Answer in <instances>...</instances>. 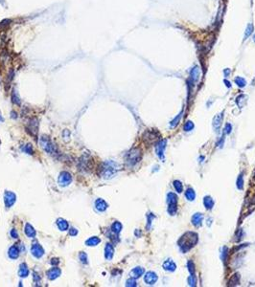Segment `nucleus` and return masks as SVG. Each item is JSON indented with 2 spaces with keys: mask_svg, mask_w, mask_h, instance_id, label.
<instances>
[{
  "mask_svg": "<svg viewBox=\"0 0 255 287\" xmlns=\"http://www.w3.org/2000/svg\"><path fill=\"white\" fill-rule=\"evenodd\" d=\"M223 262L227 261V247H223Z\"/></svg>",
  "mask_w": 255,
  "mask_h": 287,
  "instance_id": "obj_45",
  "label": "nucleus"
},
{
  "mask_svg": "<svg viewBox=\"0 0 255 287\" xmlns=\"http://www.w3.org/2000/svg\"><path fill=\"white\" fill-rule=\"evenodd\" d=\"M168 212L170 215H175L178 212V195L174 193H169L167 195Z\"/></svg>",
  "mask_w": 255,
  "mask_h": 287,
  "instance_id": "obj_5",
  "label": "nucleus"
},
{
  "mask_svg": "<svg viewBox=\"0 0 255 287\" xmlns=\"http://www.w3.org/2000/svg\"><path fill=\"white\" fill-rule=\"evenodd\" d=\"M95 209L98 212H105L107 209V203L102 198L97 199L95 201Z\"/></svg>",
  "mask_w": 255,
  "mask_h": 287,
  "instance_id": "obj_17",
  "label": "nucleus"
},
{
  "mask_svg": "<svg viewBox=\"0 0 255 287\" xmlns=\"http://www.w3.org/2000/svg\"><path fill=\"white\" fill-rule=\"evenodd\" d=\"M253 41L255 42V34H254V36H253Z\"/></svg>",
  "mask_w": 255,
  "mask_h": 287,
  "instance_id": "obj_52",
  "label": "nucleus"
},
{
  "mask_svg": "<svg viewBox=\"0 0 255 287\" xmlns=\"http://www.w3.org/2000/svg\"><path fill=\"white\" fill-rule=\"evenodd\" d=\"M231 130H232V125H231L230 123H227L225 126V132L227 134H229L231 132Z\"/></svg>",
  "mask_w": 255,
  "mask_h": 287,
  "instance_id": "obj_44",
  "label": "nucleus"
},
{
  "mask_svg": "<svg viewBox=\"0 0 255 287\" xmlns=\"http://www.w3.org/2000/svg\"><path fill=\"white\" fill-rule=\"evenodd\" d=\"M0 122H4V119H3V117L1 116V113H0Z\"/></svg>",
  "mask_w": 255,
  "mask_h": 287,
  "instance_id": "obj_51",
  "label": "nucleus"
},
{
  "mask_svg": "<svg viewBox=\"0 0 255 287\" xmlns=\"http://www.w3.org/2000/svg\"><path fill=\"white\" fill-rule=\"evenodd\" d=\"M202 220H203V214L201 212H197L192 216V224L196 227H199L202 223Z\"/></svg>",
  "mask_w": 255,
  "mask_h": 287,
  "instance_id": "obj_18",
  "label": "nucleus"
},
{
  "mask_svg": "<svg viewBox=\"0 0 255 287\" xmlns=\"http://www.w3.org/2000/svg\"><path fill=\"white\" fill-rule=\"evenodd\" d=\"M157 275L154 272H152V271H150V272H147L146 273V275L144 276V280H145V282L147 284H149V285H154V283L157 281Z\"/></svg>",
  "mask_w": 255,
  "mask_h": 287,
  "instance_id": "obj_11",
  "label": "nucleus"
},
{
  "mask_svg": "<svg viewBox=\"0 0 255 287\" xmlns=\"http://www.w3.org/2000/svg\"><path fill=\"white\" fill-rule=\"evenodd\" d=\"M194 127H195V125H194V123L191 122V121H187V122L185 123V125H184V130L185 131L193 130Z\"/></svg>",
  "mask_w": 255,
  "mask_h": 287,
  "instance_id": "obj_36",
  "label": "nucleus"
},
{
  "mask_svg": "<svg viewBox=\"0 0 255 287\" xmlns=\"http://www.w3.org/2000/svg\"><path fill=\"white\" fill-rule=\"evenodd\" d=\"M122 228H123V226L119 221H115L113 224L111 225V231H112V233L115 234V235H118V234L122 231Z\"/></svg>",
  "mask_w": 255,
  "mask_h": 287,
  "instance_id": "obj_28",
  "label": "nucleus"
},
{
  "mask_svg": "<svg viewBox=\"0 0 255 287\" xmlns=\"http://www.w3.org/2000/svg\"><path fill=\"white\" fill-rule=\"evenodd\" d=\"M161 134L157 129H147L142 136V140L146 144H156L161 140Z\"/></svg>",
  "mask_w": 255,
  "mask_h": 287,
  "instance_id": "obj_2",
  "label": "nucleus"
},
{
  "mask_svg": "<svg viewBox=\"0 0 255 287\" xmlns=\"http://www.w3.org/2000/svg\"><path fill=\"white\" fill-rule=\"evenodd\" d=\"M223 113H220V114H217L213 119V128L215 129L216 132H219L221 129V126H222L223 123Z\"/></svg>",
  "mask_w": 255,
  "mask_h": 287,
  "instance_id": "obj_12",
  "label": "nucleus"
},
{
  "mask_svg": "<svg viewBox=\"0 0 255 287\" xmlns=\"http://www.w3.org/2000/svg\"><path fill=\"white\" fill-rule=\"evenodd\" d=\"M57 225L58 228L60 229V231H66L68 230V222L64 218H59L57 220Z\"/></svg>",
  "mask_w": 255,
  "mask_h": 287,
  "instance_id": "obj_25",
  "label": "nucleus"
},
{
  "mask_svg": "<svg viewBox=\"0 0 255 287\" xmlns=\"http://www.w3.org/2000/svg\"><path fill=\"white\" fill-rule=\"evenodd\" d=\"M237 188L239 189H244V178H243V174L239 175V177L237 179Z\"/></svg>",
  "mask_w": 255,
  "mask_h": 287,
  "instance_id": "obj_38",
  "label": "nucleus"
},
{
  "mask_svg": "<svg viewBox=\"0 0 255 287\" xmlns=\"http://www.w3.org/2000/svg\"><path fill=\"white\" fill-rule=\"evenodd\" d=\"M246 99H248V97H246V95H240V96H238L237 99H236V102H237L238 106L243 107L244 105L246 104Z\"/></svg>",
  "mask_w": 255,
  "mask_h": 287,
  "instance_id": "obj_30",
  "label": "nucleus"
},
{
  "mask_svg": "<svg viewBox=\"0 0 255 287\" xmlns=\"http://www.w3.org/2000/svg\"><path fill=\"white\" fill-rule=\"evenodd\" d=\"M25 234H26V236H28V238H34L36 236V232L35 229L33 228V226L31 225V224H29V223H27L25 226Z\"/></svg>",
  "mask_w": 255,
  "mask_h": 287,
  "instance_id": "obj_21",
  "label": "nucleus"
},
{
  "mask_svg": "<svg viewBox=\"0 0 255 287\" xmlns=\"http://www.w3.org/2000/svg\"><path fill=\"white\" fill-rule=\"evenodd\" d=\"M113 255H114L113 245H112L111 243L106 244V248H105V257H106L107 260H110L113 257Z\"/></svg>",
  "mask_w": 255,
  "mask_h": 287,
  "instance_id": "obj_15",
  "label": "nucleus"
},
{
  "mask_svg": "<svg viewBox=\"0 0 255 287\" xmlns=\"http://www.w3.org/2000/svg\"><path fill=\"white\" fill-rule=\"evenodd\" d=\"M223 82H225V85H227V88H230V87H231V84H230V82H229V81H228V80H223Z\"/></svg>",
  "mask_w": 255,
  "mask_h": 287,
  "instance_id": "obj_50",
  "label": "nucleus"
},
{
  "mask_svg": "<svg viewBox=\"0 0 255 287\" xmlns=\"http://www.w3.org/2000/svg\"><path fill=\"white\" fill-rule=\"evenodd\" d=\"M136 285H137V284H136L135 278H130V280H127V283H126V286H130V287H131V286L134 287Z\"/></svg>",
  "mask_w": 255,
  "mask_h": 287,
  "instance_id": "obj_42",
  "label": "nucleus"
},
{
  "mask_svg": "<svg viewBox=\"0 0 255 287\" xmlns=\"http://www.w3.org/2000/svg\"><path fill=\"white\" fill-rule=\"evenodd\" d=\"M144 273H145V270H144V268H142V267H135V268H133V269L130 271V278H140Z\"/></svg>",
  "mask_w": 255,
  "mask_h": 287,
  "instance_id": "obj_20",
  "label": "nucleus"
},
{
  "mask_svg": "<svg viewBox=\"0 0 255 287\" xmlns=\"http://www.w3.org/2000/svg\"><path fill=\"white\" fill-rule=\"evenodd\" d=\"M199 73H201V71H199V68L198 66H195L192 68V70L190 72V80H192L193 83L198 81V80L199 79Z\"/></svg>",
  "mask_w": 255,
  "mask_h": 287,
  "instance_id": "obj_19",
  "label": "nucleus"
},
{
  "mask_svg": "<svg viewBox=\"0 0 255 287\" xmlns=\"http://www.w3.org/2000/svg\"><path fill=\"white\" fill-rule=\"evenodd\" d=\"M223 74H225V77H228V75L230 74V69H228V68L225 69L223 70Z\"/></svg>",
  "mask_w": 255,
  "mask_h": 287,
  "instance_id": "obj_49",
  "label": "nucleus"
},
{
  "mask_svg": "<svg viewBox=\"0 0 255 287\" xmlns=\"http://www.w3.org/2000/svg\"><path fill=\"white\" fill-rule=\"evenodd\" d=\"M79 259H80V260L83 263V264H87V262H88L87 261V256H86L85 253H83V252L80 253V255H79Z\"/></svg>",
  "mask_w": 255,
  "mask_h": 287,
  "instance_id": "obj_39",
  "label": "nucleus"
},
{
  "mask_svg": "<svg viewBox=\"0 0 255 287\" xmlns=\"http://www.w3.org/2000/svg\"><path fill=\"white\" fill-rule=\"evenodd\" d=\"M39 144L41 146V147L45 150L47 153L49 154H55L56 153V147L52 143V141L50 140L47 136H42L39 140Z\"/></svg>",
  "mask_w": 255,
  "mask_h": 287,
  "instance_id": "obj_6",
  "label": "nucleus"
},
{
  "mask_svg": "<svg viewBox=\"0 0 255 287\" xmlns=\"http://www.w3.org/2000/svg\"><path fill=\"white\" fill-rule=\"evenodd\" d=\"M77 234H78V231L76 230L75 228H71L70 230H69V235H70V236H74L77 235Z\"/></svg>",
  "mask_w": 255,
  "mask_h": 287,
  "instance_id": "obj_47",
  "label": "nucleus"
},
{
  "mask_svg": "<svg viewBox=\"0 0 255 287\" xmlns=\"http://www.w3.org/2000/svg\"><path fill=\"white\" fill-rule=\"evenodd\" d=\"M58 182H59V185L60 187H66L72 182V176H71L69 172H60V174L59 176Z\"/></svg>",
  "mask_w": 255,
  "mask_h": 287,
  "instance_id": "obj_8",
  "label": "nucleus"
},
{
  "mask_svg": "<svg viewBox=\"0 0 255 287\" xmlns=\"http://www.w3.org/2000/svg\"><path fill=\"white\" fill-rule=\"evenodd\" d=\"M185 197L187 198V200H189V201H194L196 198V193H195V191H194L193 189H191V188H189L186 189V191H185Z\"/></svg>",
  "mask_w": 255,
  "mask_h": 287,
  "instance_id": "obj_27",
  "label": "nucleus"
},
{
  "mask_svg": "<svg viewBox=\"0 0 255 287\" xmlns=\"http://www.w3.org/2000/svg\"><path fill=\"white\" fill-rule=\"evenodd\" d=\"M254 179H255V173H254Z\"/></svg>",
  "mask_w": 255,
  "mask_h": 287,
  "instance_id": "obj_53",
  "label": "nucleus"
},
{
  "mask_svg": "<svg viewBox=\"0 0 255 287\" xmlns=\"http://www.w3.org/2000/svg\"><path fill=\"white\" fill-rule=\"evenodd\" d=\"M240 284V275L239 274H234L232 277L230 278V280H228L227 286H237Z\"/></svg>",
  "mask_w": 255,
  "mask_h": 287,
  "instance_id": "obj_22",
  "label": "nucleus"
},
{
  "mask_svg": "<svg viewBox=\"0 0 255 287\" xmlns=\"http://www.w3.org/2000/svg\"><path fill=\"white\" fill-rule=\"evenodd\" d=\"M187 267L190 274H195V264H194V262L192 260H189L187 262Z\"/></svg>",
  "mask_w": 255,
  "mask_h": 287,
  "instance_id": "obj_40",
  "label": "nucleus"
},
{
  "mask_svg": "<svg viewBox=\"0 0 255 287\" xmlns=\"http://www.w3.org/2000/svg\"><path fill=\"white\" fill-rule=\"evenodd\" d=\"M252 32H253V25H252L251 23H248V26H246V32H244V40H246V39L251 35Z\"/></svg>",
  "mask_w": 255,
  "mask_h": 287,
  "instance_id": "obj_33",
  "label": "nucleus"
},
{
  "mask_svg": "<svg viewBox=\"0 0 255 287\" xmlns=\"http://www.w3.org/2000/svg\"><path fill=\"white\" fill-rule=\"evenodd\" d=\"M15 200H17V195L12 193V191H7L4 194V202H5V206L6 208H11L13 205L15 203Z\"/></svg>",
  "mask_w": 255,
  "mask_h": 287,
  "instance_id": "obj_9",
  "label": "nucleus"
},
{
  "mask_svg": "<svg viewBox=\"0 0 255 287\" xmlns=\"http://www.w3.org/2000/svg\"><path fill=\"white\" fill-rule=\"evenodd\" d=\"M234 81H235V83L237 84V85L240 88L244 87V86H246V80H244V78H241V77H237V78L235 79V80H234Z\"/></svg>",
  "mask_w": 255,
  "mask_h": 287,
  "instance_id": "obj_34",
  "label": "nucleus"
},
{
  "mask_svg": "<svg viewBox=\"0 0 255 287\" xmlns=\"http://www.w3.org/2000/svg\"><path fill=\"white\" fill-rule=\"evenodd\" d=\"M31 251H32V255H33V256L35 257H36V259H40V257L44 255V250H43V248H42V247H41L40 244L38 243V242H36V243H34V244H33Z\"/></svg>",
  "mask_w": 255,
  "mask_h": 287,
  "instance_id": "obj_10",
  "label": "nucleus"
},
{
  "mask_svg": "<svg viewBox=\"0 0 255 287\" xmlns=\"http://www.w3.org/2000/svg\"><path fill=\"white\" fill-rule=\"evenodd\" d=\"M38 123L36 119H33L30 121V123H29V127H27L28 132L33 136H36V132H38Z\"/></svg>",
  "mask_w": 255,
  "mask_h": 287,
  "instance_id": "obj_14",
  "label": "nucleus"
},
{
  "mask_svg": "<svg viewBox=\"0 0 255 287\" xmlns=\"http://www.w3.org/2000/svg\"><path fill=\"white\" fill-rule=\"evenodd\" d=\"M60 274H62V271H60V268L54 267V268H51V269L47 272V278H48L49 280H53L59 278L60 276Z\"/></svg>",
  "mask_w": 255,
  "mask_h": 287,
  "instance_id": "obj_13",
  "label": "nucleus"
},
{
  "mask_svg": "<svg viewBox=\"0 0 255 287\" xmlns=\"http://www.w3.org/2000/svg\"><path fill=\"white\" fill-rule=\"evenodd\" d=\"M162 266L164 268V270L168 271V272H174V271L177 269V265H176V263L173 261L172 259L165 260V261L163 262Z\"/></svg>",
  "mask_w": 255,
  "mask_h": 287,
  "instance_id": "obj_16",
  "label": "nucleus"
},
{
  "mask_svg": "<svg viewBox=\"0 0 255 287\" xmlns=\"http://www.w3.org/2000/svg\"><path fill=\"white\" fill-rule=\"evenodd\" d=\"M166 146H167L166 139H161V140H159L156 144V146H154L156 153L160 160H164V152H165V148H166Z\"/></svg>",
  "mask_w": 255,
  "mask_h": 287,
  "instance_id": "obj_7",
  "label": "nucleus"
},
{
  "mask_svg": "<svg viewBox=\"0 0 255 287\" xmlns=\"http://www.w3.org/2000/svg\"><path fill=\"white\" fill-rule=\"evenodd\" d=\"M182 113H183V111H181V112L179 113V114H178V115L177 116V117H176L175 119L170 123V127H171V128H175L176 126H177V125H178V123H179V121H180V119H181V117H182Z\"/></svg>",
  "mask_w": 255,
  "mask_h": 287,
  "instance_id": "obj_31",
  "label": "nucleus"
},
{
  "mask_svg": "<svg viewBox=\"0 0 255 287\" xmlns=\"http://www.w3.org/2000/svg\"><path fill=\"white\" fill-rule=\"evenodd\" d=\"M12 99H13V102H14L15 104L20 105V98H19V96H18V94H17V92L15 89H14V91H13Z\"/></svg>",
  "mask_w": 255,
  "mask_h": 287,
  "instance_id": "obj_35",
  "label": "nucleus"
},
{
  "mask_svg": "<svg viewBox=\"0 0 255 287\" xmlns=\"http://www.w3.org/2000/svg\"><path fill=\"white\" fill-rule=\"evenodd\" d=\"M23 151H25L27 154H33V152H34V149H33V146H32V144H26L25 147L23 148Z\"/></svg>",
  "mask_w": 255,
  "mask_h": 287,
  "instance_id": "obj_41",
  "label": "nucleus"
},
{
  "mask_svg": "<svg viewBox=\"0 0 255 287\" xmlns=\"http://www.w3.org/2000/svg\"><path fill=\"white\" fill-rule=\"evenodd\" d=\"M141 157H142L141 149L138 148V147H134V148L130 149L127 153V155H126V163L130 167H133L137 163L140 162Z\"/></svg>",
  "mask_w": 255,
  "mask_h": 287,
  "instance_id": "obj_4",
  "label": "nucleus"
},
{
  "mask_svg": "<svg viewBox=\"0 0 255 287\" xmlns=\"http://www.w3.org/2000/svg\"><path fill=\"white\" fill-rule=\"evenodd\" d=\"M116 164L113 162H106L102 165L101 167V175L105 179H110L116 174L117 172V167Z\"/></svg>",
  "mask_w": 255,
  "mask_h": 287,
  "instance_id": "obj_3",
  "label": "nucleus"
},
{
  "mask_svg": "<svg viewBox=\"0 0 255 287\" xmlns=\"http://www.w3.org/2000/svg\"><path fill=\"white\" fill-rule=\"evenodd\" d=\"M147 217H148V224H147V229H149L151 228V224H152V220L154 219V215L152 214H147Z\"/></svg>",
  "mask_w": 255,
  "mask_h": 287,
  "instance_id": "obj_43",
  "label": "nucleus"
},
{
  "mask_svg": "<svg viewBox=\"0 0 255 287\" xmlns=\"http://www.w3.org/2000/svg\"><path fill=\"white\" fill-rule=\"evenodd\" d=\"M8 255L11 257L12 259H17L18 256H19V250L17 246H12L11 248L9 249V252H8Z\"/></svg>",
  "mask_w": 255,
  "mask_h": 287,
  "instance_id": "obj_24",
  "label": "nucleus"
},
{
  "mask_svg": "<svg viewBox=\"0 0 255 287\" xmlns=\"http://www.w3.org/2000/svg\"><path fill=\"white\" fill-rule=\"evenodd\" d=\"M100 242H101V239L99 238H97V236H92V238H88L87 240L85 241V244L87 246H96V245H98Z\"/></svg>",
  "mask_w": 255,
  "mask_h": 287,
  "instance_id": "obj_29",
  "label": "nucleus"
},
{
  "mask_svg": "<svg viewBox=\"0 0 255 287\" xmlns=\"http://www.w3.org/2000/svg\"><path fill=\"white\" fill-rule=\"evenodd\" d=\"M214 200L212 199V197L210 196H205L203 199V205L204 207L206 208V210H211L213 207H214Z\"/></svg>",
  "mask_w": 255,
  "mask_h": 287,
  "instance_id": "obj_26",
  "label": "nucleus"
},
{
  "mask_svg": "<svg viewBox=\"0 0 255 287\" xmlns=\"http://www.w3.org/2000/svg\"><path fill=\"white\" fill-rule=\"evenodd\" d=\"M199 241V236L197 233L194 232H187L181 238L178 239V245L179 247L180 251L182 253H187L196 246V244Z\"/></svg>",
  "mask_w": 255,
  "mask_h": 287,
  "instance_id": "obj_1",
  "label": "nucleus"
},
{
  "mask_svg": "<svg viewBox=\"0 0 255 287\" xmlns=\"http://www.w3.org/2000/svg\"><path fill=\"white\" fill-rule=\"evenodd\" d=\"M188 283L190 286H196V283H197V278H196V276L195 274H191V276L188 278Z\"/></svg>",
  "mask_w": 255,
  "mask_h": 287,
  "instance_id": "obj_37",
  "label": "nucleus"
},
{
  "mask_svg": "<svg viewBox=\"0 0 255 287\" xmlns=\"http://www.w3.org/2000/svg\"><path fill=\"white\" fill-rule=\"evenodd\" d=\"M173 185H174V188H175L176 191H177V193H182V191H183V186H182V184H181L180 181L175 180V181H174V183H173Z\"/></svg>",
  "mask_w": 255,
  "mask_h": 287,
  "instance_id": "obj_32",
  "label": "nucleus"
},
{
  "mask_svg": "<svg viewBox=\"0 0 255 287\" xmlns=\"http://www.w3.org/2000/svg\"><path fill=\"white\" fill-rule=\"evenodd\" d=\"M60 263V260L58 259H51V264L52 265H58Z\"/></svg>",
  "mask_w": 255,
  "mask_h": 287,
  "instance_id": "obj_48",
  "label": "nucleus"
},
{
  "mask_svg": "<svg viewBox=\"0 0 255 287\" xmlns=\"http://www.w3.org/2000/svg\"><path fill=\"white\" fill-rule=\"evenodd\" d=\"M11 236H12V238H18V234H17V230L13 229V230L11 231Z\"/></svg>",
  "mask_w": 255,
  "mask_h": 287,
  "instance_id": "obj_46",
  "label": "nucleus"
},
{
  "mask_svg": "<svg viewBox=\"0 0 255 287\" xmlns=\"http://www.w3.org/2000/svg\"><path fill=\"white\" fill-rule=\"evenodd\" d=\"M18 275H19L20 278H26L29 275V269L26 263H22L20 264L19 271H18Z\"/></svg>",
  "mask_w": 255,
  "mask_h": 287,
  "instance_id": "obj_23",
  "label": "nucleus"
}]
</instances>
